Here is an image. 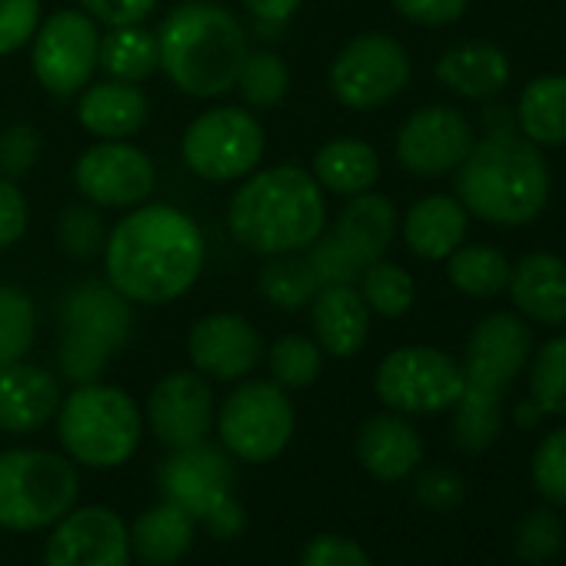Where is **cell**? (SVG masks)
I'll use <instances>...</instances> for the list:
<instances>
[{"label":"cell","instance_id":"cell-1","mask_svg":"<svg viewBox=\"0 0 566 566\" xmlns=\"http://www.w3.org/2000/svg\"><path fill=\"white\" fill-rule=\"evenodd\" d=\"M200 223L174 203H140L120 217L104 247L107 283L137 307L180 301L203 273Z\"/></svg>","mask_w":566,"mask_h":566},{"label":"cell","instance_id":"cell-2","mask_svg":"<svg viewBox=\"0 0 566 566\" xmlns=\"http://www.w3.org/2000/svg\"><path fill=\"white\" fill-rule=\"evenodd\" d=\"M230 237L256 253H304L327 230V193L307 167H256L227 203Z\"/></svg>","mask_w":566,"mask_h":566},{"label":"cell","instance_id":"cell-3","mask_svg":"<svg viewBox=\"0 0 566 566\" xmlns=\"http://www.w3.org/2000/svg\"><path fill=\"white\" fill-rule=\"evenodd\" d=\"M160 71L167 81L197 101H213L233 91L250 54L240 18L217 0H184L157 28Z\"/></svg>","mask_w":566,"mask_h":566},{"label":"cell","instance_id":"cell-4","mask_svg":"<svg viewBox=\"0 0 566 566\" xmlns=\"http://www.w3.org/2000/svg\"><path fill=\"white\" fill-rule=\"evenodd\" d=\"M549 197V170L536 144L510 134H486L473 140L470 154L457 167V200L467 213L496 223L520 227L539 217Z\"/></svg>","mask_w":566,"mask_h":566},{"label":"cell","instance_id":"cell-5","mask_svg":"<svg viewBox=\"0 0 566 566\" xmlns=\"http://www.w3.org/2000/svg\"><path fill=\"white\" fill-rule=\"evenodd\" d=\"M57 437L74 463L91 470L124 467L144 437L134 397L114 384H77L57 410Z\"/></svg>","mask_w":566,"mask_h":566},{"label":"cell","instance_id":"cell-6","mask_svg":"<svg viewBox=\"0 0 566 566\" xmlns=\"http://www.w3.org/2000/svg\"><path fill=\"white\" fill-rule=\"evenodd\" d=\"M61 374L71 384H94L127 347L134 334V304L111 287L107 276L81 280L61 301Z\"/></svg>","mask_w":566,"mask_h":566},{"label":"cell","instance_id":"cell-7","mask_svg":"<svg viewBox=\"0 0 566 566\" xmlns=\"http://www.w3.org/2000/svg\"><path fill=\"white\" fill-rule=\"evenodd\" d=\"M81 493L77 467L51 450L0 453V530L38 533L74 510Z\"/></svg>","mask_w":566,"mask_h":566},{"label":"cell","instance_id":"cell-8","mask_svg":"<svg viewBox=\"0 0 566 566\" xmlns=\"http://www.w3.org/2000/svg\"><path fill=\"white\" fill-rule=\"evenodd\" d=\"M266 154V130L250 107L220 104L197 114L184 137L180 157L187 170L207 184H233L250 177Z\"/></svg>","mask_w":566,"mask_h":566},{"label":"cell","instance_id":"cell-9","mask_svg":"<svg viewBox=\"0 0 566 566\" xmlns=\"http://www.w3.org/2000/svg\"><path fill=\"white\" fill-rule=\"evenodd\" d=\"M297 413L280 384L243 380L217 413L220 447L243 463H270L294 440Z\"/></svg>","mask_w":566,"mask_h":566},{"label":"cell","instance_id":"cell-10","mask_svg":"<svg viewBox=\"0 0 566 566\" xmlns=\"http://www.w3.org/2000/svg\"><path fill=\"white\" fill-rule=\"evenodd\" d=\"M374 390L394 413H443L460 400L463 374L437 347H400L380 360Z\"/></svg>","mask_w":566,"mask_h":566},{"label":"cell","instance_id":"cell-11","mask_svg":"<svg viewBox=\"0 0 566 566\" xmlns=\"http://www.w3.org/2000/svg\"><path fill=\"white\" fill-rule=\"evenodd\" d=\"M101 24L84 11H57L41 21L31 41V67L38 84L57 97H77L97 74Z\"/></svg>","mask_w":566,"mask_h":566},{"label":"cell","instance_id":"cell-12","mask_svg":"<svg viewBox=\"0 0 566 566\" xmlns=\"http://www.w3.org/2000/svg\"><path fill=\"white\" fill-rule=\"evenodd\" d=\"M410 84V54L390 34L354 38L331 64V91L350 111H377Z\"/></svg>","mask_w":566,"mask_h":566},{"label":"cell","instance_id":"cell-13","mask_svg":"<svg viewBox=\"0 0 566 566\" xmlns=\"http://www.w3.org/2000/svg\"><path fill=\"white\" fill-rule=\"evenodd\" d=\"M77 193L101 210H134L157 187V164L130 140H97L74 164Z\"/></svg>","mask_w":566,"mask_h":566},{"label":"cell","instance_id":"cell-14","mask_svg":"<svg viewBox=\"0 0 566 566\" xmlns=\"http://www.w3.org/2000/svg\"><path fill=\"white\" fill-rule=\"evenodd\" d=\"M157 486L164 500L184 506L193 520L210 523L223 506L233 503L237 467L223 447L203 440L184 450H170V457L160 463Z\"/></svg>","mask_w":566,"mask_h":566},{"label":"cell","instance_id":"cell-15","mask_svg":"<svg viewBox=\"0 0 566 566\" xmlns=\"http://www.w3.org/2000/svg\"><path fill=\"white\" fill-rule=\"evenodd\" d=\"M530 350H533V337L520 317L513 314L483 317L463 347V360H460L463 390L503 400L510 384L526 367Z\"/></svg>","mask_w":566,"mask_h":566},{"label":"cell","instance_id":"cell-16","mask_svg":"<svg viewBox=\"0 0 566 566\" xmlns=\"http://www.w3.org/2000/svg\"><path fill=\"white\" fill-rule=\"evenodd\" d=\"M130 526L111 506L64 513L44 549V566H130Z\"/></svg>","mask_w":566,"mask_h":566},{"label":"cell","instance_id":"cell-17","mask_svg":"<svg viewBox=\"0 0 566 566\" xmlns=\"http://www.w3.org/2000/svg\"><path fill=\"white\" fill-rule=\"evenodd\" d=\"M217 403L207 377L197 370L167 374L147 400V423L167 450H184L203 443L213 430Z\"/></svg>","mask_w":566,"mask_h":566},{"label":"cell","instance_id":"cell-18","mask_svg":"<svg viewBox=\"0 0 566 566\" xmlns=\"http://www.w3.org/2000/svg\"><path fill=\"white\" fill-rule=\"evenodd\" d=\"M263 337L243 314H207L190 327L187 354L200 377L233 384L256 370L263 360Z\"/></svg>","mask_w":566,"mask_h":566},{"label":"cell","instance_id":"cell-19","mask_svg":"<svg viewBox=\"0 0 566 566\" xmlns=\"http://www.w3.org/2000/svg\"><path fill=\"white\" fill-rule=\"evenodd\" d=\"M473 147L467 117L453 107H423L397 134V160L417 177L453 174Z\"/></svg>","mask_w":566,"mask_h":566},{"label":"cell","instance_id":"cell-20","mask_svg":"<svg viewBox=\"0 0 566 566\" xmlns=\"http://www.w3.org/2000/svg\"><path fill=\"white\" fill-rule=\"evenodd\" d=\"M61 384L48 367L18 360L0 367V430L4 433H38L61 410Z\"/></svg>","mask_w":566,"mask_h":566},{"label":"cell","instance_id":"cell-21","mask_svg":"<svg viewBox=\"0 0 566 566\" xmlns=\"http://www.w3.org/2000/svg\"><path fill=\"white\" fill-rule=\"evenodd\" d=\"M311 331L324 354L347 360L357 357L370 337V307L354 283L321 287L311 301Z\"/></svg>","mask_w":566,"mask_h":566},{"label":"cell","instance_id":"cell-22","mask_svg":"<svg viewBox=\"0 0 566 566\" xmlns=\"http://www.w3.org/2000/svg\"><path fill=\"white\" fill-rule=\"evenodd\" d=\"M150 117V101L140 84L127 81H91L77 94V124L97 140H127Z\"/></svg>","mask_w":566,"mask_h":566},{"label":"cell","instance_id":"cell-23","mask_svg":"<svg viewBox=\"0 0 566 566\" xmlns=\"http://www.w3.org/2000/svg\"><path fill=\"white\" fill-rule=\"evenodd\" d=\"M327 233L347 250V256L360 270H367L370 263L384 260V253L390 250L397 237V207L384 193H374V190L357 193L344 203L337 223Z\"/></svg>","mask_w":566,"mask_h":566},{"label":"cell","instance_id":"cell-24","mask_svg":"<svg viewBox=\"0 0 566 566\" xmlns=\"http://www.w3.org/2000/svg\"><path fill=\"white\" fill-rule=\"evenodd\" d=\"M357 460L384 483H397L423 460V440L400 413H377L357 430Z\"/></svg>","mask_w":566,"mask_h":566},{"label":"cell","instance_id":"cell-25","mask_svg":"<svg viewBox=\"0 0 566 566\" xmlns=\"http://www.w3.org/2000/svg\"><path fill=\"white\" fill-rule=\"evenodd\" d=\"M506 287L523 317L546 327L566 324V260L553 253H530L510 266Z\"/></svg>","mask_w":566,"mask_h":566},{"label":"cell","instance_id":"cell-26","mask_svg":"<svg viewBox=\"0 0 566 566\" xmlns=\"http://www.w3.org/2000/svg\"><path fill=\"white\" fill-rule=\"evenodd\" d=\"M403 240L420 260H443L467 240V207L457 197H420L403 217Z\"/></svg>","mask_w":566,"mask_h":566},{"label":"cell","instance_id":"cell-27","mask_svg":"<svg viewBox=\"0 0 566 566\" xmlns=\"http://www.w3.org/2000/svg\"><path fill=\"white\" fill-rule=\"evenodd\" d=\"M437 81L467 101H486V97H496L510 84V61L496 44L470 41V44L450 48L437 61Z\"/></svg>","mask_w":566,"mask_h":566},{"label":"cell","instance_id":"cell-28","mask_svg":"<svg viewBox=\"0 0 566 566\" xmlns=\"http://www.w3.org/2000/svg\"><path fill=\"white\" fill-rule=\"evenodd\" d=\"M311 174L324 190L337 197H357L374 190L380 180V154L360 137H337L314 154Z\"/></svg>","mask_w":566,"mask_h":566},{"label":"cell","instance_id":"cell-29","mask_svg":"<svg viewBox=\"0 0 566 566\" xmlns=\"http://www.w3.org/2000/svg\"><path fill=\"white\" fill-rule=\"evenodd\" d=\"M193 533H197V520L184 506L164 500L134 520L130 549L150 566H170L190 553Z\"/></svg>","mask_w":566,"mask_h":566},{"label":"cell","instance_id":"cell-30","mask_svg":"<svg viewBox=\"0 0 566 566\" xmlns=\"http://www.w3.org/2000/svg\"><path fill=\"white\" fill-rule=\"evenodd\" d=\"M97 71H104V77H114V81L144 84L147 77L160 71L157 34L147 31L144 24L107 28V34H101Z\"/></svg>","mask_w":566,"mask_h":566},{"label":"cell","instance_id":"cell-31","mask_svg":"<svg viewBox=\"0 0 566 566\" xmlns=\"http://www.w3.org/2000/svg\"><path fill=\"white\" fill-rule=\"evenodd\" d=\"M516 120L530 144H566V77L549 74L526 84V91L520 94Z\"/></svg>","mask_w":566,"mask_h":566},{"label":"cell","instance_id":"cell-32","mask_svg":"<svg viewBox=\"0 0 566 566\" xmlns=\"http://www.w3.org/2000/svg\"><path fill=\"white\" fill-rule=\"evenodd\" d=\"M256 291L270 307L294 314L311 307V301L321 291V280L304 253H276L263 256V266L256 273Z\"/></svg>","mask_w":566,"mask_h":566},{"label":"cell","instance_id":"cell-33","mask_svg":"<svg viewBox=\"0 0 566 566\" xmlns=\"http://www.w3.org/2000/svg\"><path fill=\"white\" fill-rule=\"evenodd\" d=\"M447 276L460 294L473 301H490L510 283V263L496 247L460 243L447 256Z\"/></svg>","mask_w":566,"mask_h":566},{"label":"cell","instance_id":"cell-34","mask_svg":"<svg viewBox=\"0 0 566 566\" xmlns=\"http://www.w3.org/2000/svg\"><path fill=\"white\" fill-rule=\"evenodd\" d=\"M233 91L240 94L243 107L270 111V107L283 104V97L291 94V67L273 51H250L237 74Z\"/></svg>","mask_w":566,"mask_h":566},{"label":"cell","instance_id":"cell-35","mask_svg":"<svg viewBox=\"0 0 566 566\" xmlns=\"http://www.w3.org/2000/svg\"><path fill=\"white\" fill-rule=\"evenodd\" d=\"M38 337L34 301L18 283H0V367L18 364L31 354Z\"/></svg>","mask_w":566,"mask_h":566},{"label":"cell","instance_id":"cell-36","mask_svg":"<svg viewBox=\"0 0 566 566\" xmlns=\"http://www.w3.org/2000/svg\"><path fill=\"white\" fill-rule=\"evenodd\" d=\"M357 291L367 301L370 314H380V317H403L417 301L413 276L390 260L370 263L357 280Z\"/></svg>","mask_w":566,"mask_h":566},{"label":"cell","instance_id":"cell-37","mask_svg":"<svg viewBox=\"0 0 566 566\" xmlns=\"http://www.w3.org/2000/svg\"><path fill=\"white\" fill-rule=\"evenodd\" d=\"M270 380L283 390H307L317 384L324 370V350L317 340L287 334L270 347Z\"/></svg>","mask_w":566,"mask_h":566},{"label":"cell","instance_id":"cell-38","mask_svg":"<svg viewBox=\"0 0 566 566\" xmlns=\"http://www.w3.org/2000/svg\"><path fill=\"white\" fill-rule=\"evenodd\" d=\"M500 407L503 400L496 397H483L473 390H463L460 400L453 403L457 417H453V440L460 450L467 453H480L486 450L496 437H500Z\"/></svg>","mask_w":566,"mask_h":566},{"label":"cell","instance_id":"cell-39","mask_svg":"<svg viewBox=\"0 0 566 566\" xmlns=\"http://www.w3.org/2000/svg\"><path fill=\"white\" fill-rule=\"evenodd\" d=\"M107 233H111V227H107L101 207H94V203H87V200L64 207V213H61V220H57V240H61L64 253L74 256V260L104 256Z\"/></svg>","mask_w":566,"mask_h":566},{"label":"cell","instance_id":"cell-40","mask_svg":"<svg viewBox=\"0 0 566 566\" xmlns=\"http://www.w3.org/2000/svg\"><path fill=\"white\" fill-rule=\"evenodd\" d=\"M530 390L543 413L566 417V337H553L536 350L530 367Z\"/></svg>","mask_w":566,"mask_h":566},{"label":"cell","instance_id":"cell-41","mask_svg":"<svg viewBox=\"0 0 566 566\" xmlns=\"http://www.w3.org/2000/svg\"><path fill=\"white\" fill-rule=\"evenodd\" d=\"M41 150H44V140L34 124L28 120L8 124L0 130V177H8V180L28 177L38 167Z\"/></svg>","mask_w":566,"mask_h":566},{"label":"cell","instance_id":"cell-42","mask_svg":"<svg viewBox=\"0 0 566 566\" xmlns=\"http://www.w3.org/2000/svg\"><path fill=\"white\" fill-rule=\"evenodd\" d=\"M533 483L549 503H566V427L543 437L533 453Z\"/></svg>","mask_w":566,"mask_h":566},{"label":"cell","instance_id":"cell-43","mask_svg":"<svg viewBox=\"0 0 566 566\" xmlns=\"http://www.w3.org/2000/svg\"><path fill=\"white\" fill-rule=\"evenodd\" d=\"M563 546V523L549 510H533L520 526H516V556L526 563H543L553 559Z\"/></svg>","mask_w":566,"mask_h":566},{"label":"cell","instance_id":"cell-44","mask_svg":"<svg viewBox=\"0 0 566 566\" xmlns=\"http://www.w3.org/2000/svg\"><path fill=\"white\" fill-rule=\"evenodd\" d=\"M41 28V0H0V57L24 51Z\"/></svg>","mask_w":566,"mask_h":566},{"label":"cell","instance_id":"cell-45","mask_svg":"<svg viewBox=\"0 0 566 566\" xmlns=\"http://www.w3.org/2000/svg\"><path fill=\"white\" fill-rule=\"evenodd\" d=\"M301 566H374V563L357 539L340 533H321L304 546Z\"/></svg>","mask_w":566,"mask_h":566},{"label":"cell","instance_id":"cell-46","mask_svg":"<svg viewBox=\"0 0 566 566\" xmlns=\"http://www.w3.org/2000/svg\"><path fill=\"white\" fill-rule=\"evenodd\" d=\"M413 496H417V503H423L430 510H453L467 496V480L450 467H433L417 476Z\"/></svg>","mask_w":566,"mask_h":566},{"label":"cell","instance_id":"cell-47","mask_svg":"<svg viewBox=\"0 0 566 566\" xmlns=\"http://www.w3.org/2000/svg\"><path fill=\"white\" fill-rule=\"evenodd\" d=\"M31 223V207L24 190L18 187V180L0 177V250L14 247Z\"/></svg>","mask_w":566,"mask_h":566},{"label":"cell","instance_id":"cell-48","mask_svg":"<svg viewBox=\"0 0 566 566\" xmlns=\"http://www.w3.org/2000/svg\"><path fill=\"white\" fill-rule=\"evenodd\" d=\"M77 4L104 28H130L144 24L157 11L160 0H77Z\"/></svg>","mask_w":566,"mask_h":566},{"label":"cell","instance_id":"cell-49","mask_svg":"<svg viewBox=\"0 0 566 566\" xmlns=\"http://www.w3.org/2000/svg\"><path fill=\"white\" fill-rule=\"evenodd\" d=\"M397 8V14H403L413 24H430V28H443L463 18L470 0H390Z\"/></svg>","mask_w":566,"mask_h":566},{"label":"cell","instance_id":"cell-50","mask_svg":"<svg viewBox=\"0 0 566 566\" xmlns=\"http://www.w3.org/2000/svg\"><path fill=\"white\" fill-rule=\"evenodd\" d=\"M250 18H256L266 28H280L291 18H297V11L304 8V0H240Z\"/></svg>","mask_w":566,"mask_h":566},{"label":"cell","instance_id":"cell-51","mask_svg":"<svg viewBox=\"0 0 566 566\" xmlns=\"http://www.w3.org/2000/svg\"><path fill=\"white\" fill-rule=\"evenodd\" d=\"M539 417H543V410H539L536 403H520V407H516V423H520V427H533Z\"/></svg>","mask_w":566,"mask_h":566}]
</instances>
